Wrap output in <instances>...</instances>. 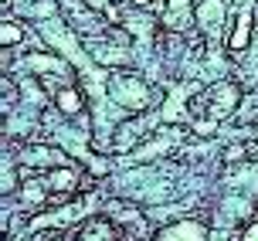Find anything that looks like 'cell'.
Segmentation results:
<instances>
[{
    "label": "cell",
    "instance_id": "cell-1",
    "mask_svg": "<svg viewBox=\"0 0 258 241\" xmlns=\"http://www.w3.org/2000/svg\"><path fill=\"white\" fill-rule=\"evenodd\" d=\"M109 95H112V102H116L119 109H126V112H146L156 102L153 85L143 82L140 75H133V72H112V75H109Z\"/></svg>",
    "mask_w": 258,
    "mask_h": 241
},
{
    "label": "cell",
    "instance_id": "cell-2",
    "mask_svg": "<svg viewBox=\"0 0 258 241\" xmlns=\"http://www.w3.org/2000/svg\"><path fill=\"white\" fill-rule=\"evenodd\" d=\"M190 105H194V112H207L211 119L221 123V119H228L231 112H238V105H241V85L231 82V78H221L204 95H197Z\"/></svg>",
    "mask_w": 258,
    "mask_h": 241
},
{
    "label": "cell",
    "instance_id": "cell-3",
    "mask_svg": "<svg viewBox=\"0 0 258 241\" xmlns=\"http://www.w3.org/2000/svg\"><path fill=\"white\" fill-rule=\"evenodd\" d=\"M251 38H255V11H251V4H245V7L238 11V17H234L231 34L224 38V44H228L231 54H245V51L251 48Z\"/></svg>",
    "mask_w": 258,
    "mask_h": 241
},
{
    "label": "cell",
    "instance_id": "cell-4",
    "mask_svg": "<svg viewBox=\"0 0 258 241\" xmlns=\"http://www.w3.org/2000/svg\"><path fill=\"white\" fill-rule=\"evenodd\" d=\"M207 238H211V231L204 221H173L153 234V241H207Z\"/></svg>",
    "mask_w": 258,
    "mask_h": 241
},
{
    "label": "cell",
    "instance_id": "cell-5",
    "mask_svg": "<svg viewBox=\"0 0 258 241\" xmlns=\"http://www.w3.org/2000/svg\"><path fill=\"white\" fill-rule=\"evenodd\" d=\"M194 14H197V27L204 34H218L228 7H224V0H194Z\"/></svg>",
    "mask_w": 258,
    "mask_h": 241
},
{
    "label": "cell",
    "instance_id": "cell-6",
    "mask_svg": "<svg viewBox=\"0 0 258 241\" xmlns=\"http://www.w3.org/2000/svg\"><path fill=\"white\" fill-rule=\"evenodd\" d=\"M21 163L24 166H38V170H54V166H64L72 163L61 150H54V146H27L21 153Z\"/></svg>",
    "mask_w": 258,
    "mask_h": 241
},
{
    "label": "cell",
    "instance_id": "cell-7",
    "mask_svg": "<svg viewBox=\"0 0 258 241\" xmlns=\"http://www.w3.org/2000/svg\"><path fill=\"white\" fill-rule=\"evenodd\" d=\"M27 68L38 72V75H64V78H68V72H72L64 58L48 54V51H34V54H27Z\"/></svg>",
    "mask_w": 258,
    "mask_h": 241
},
{
    "label": "cell",
    "instance_id": "cell-8",
    "mask_svg": "<svg viewBox=\"0 0 258 241\" xmlns=\"http://www.w3.org/2000/svg\"><path fill=\"white\" fill-rule=\"evenodd\" d=\"M44 184H48V191H51V194H75L78 191V170L72 163L54 166V170H48Z\"/></svg>",
    "mask_w": 258,
    "mask_h": 241
},
{
    "label": "cell",
    "instance_id": "cell-9",
    "mask_svg": "<svg viewBox=\"0 0 258 241\" xmlns=\"http://www.w3.org/2000/svg\"><path fill=\"white\" fill-rule=\"evenodd\" d=\"M75 241H119V231L109 217H92L82 224V231L75 234Z\"/></svg>",
    "mask_w": 258,
    "mask_h": 241
},
{
    "label": "cell",
    "instance_id": "cell-10",
    "mask_svg": "<svg viewBox=\"0 0 258 241\" xmlns=\"http://www.w3.org/2000/svg\"><path fill=\"white\" fill-rule=\"evenodd\" d=\"M54 105H58V112L68 115V119H75V115L85 112V99H82V92L75 85H61V89L54 92Z\"/></svg>",
    "mask_w": 258,
    "mask_h": 241
},
{
    "label": "cell",
    "instance_id": "cell-11",
    "mask_svg": "<svg viewBox=\"0 0 258 241\" xmlns=\"http://www.w3.org/2000/svg\"><path fill=\"white\" fill-rule=\"evenodd\" d=\"M163 24L173 27V31H187V24H190V11H187V0H170L167 14H163Z\"/></svg>",
    "mask_w": 258,
    "mask_h": 241
},
{
    "label": "cell",
    "instance_id": "cell-12",
    "mask_svg": "<svg viewBox=\"0 0 258 241\" xmlns=\"http://www.w3.org/2000/svg\"><path fill=\"white\" fill-rule=\"evenodd\" d=\"M44 194H48V184H41V180H24L21 184V197H24L27 207H34V204H44Z\"/></svg>",
    "mask_w": 258,
    "mask_h": 241
},
{
    "label": "cell",
    "instance_id": "cell-13",
    "mask_svg": "<svg viewBox=\"0 0 258 241\" xmlns=\"http://www.w3.org/2000/svg\"><path fill=\"white\" fill-rule=\"evenodd\" d=\"M24 41V27L17 24V21H4L0 24V44L4 48H14V44H21Z\"/></svg>",
    "mask_w": 258,
    "mask_h": 241
},
{
    "label": "cell",
    "instance_id": "cell-14",
    "mask_svg": "<svg viewBox=\"0 0 258 241\" xmlns=\"http://www.w3.org/2000/svg\"><path fill=\"white\" fill-rule=\"evenodd\" d=\"M248 150H251L248 143H231V146L224 150V163H241V160L248 156Z\"/></svg>",
    "mask_w": 258,
    "mask_h": 241
},
{
    "label": "cell",
    "instance_id": "cell-15",
    "mask_svg": "<svg viewBox=\"0 0 258 241\" xmlns=\"http://www.w3.org/2000/svg\"><path fill=\"white\" fill-rule=\"evenodd\" d=\"M85 166H89L95 177H105V173H109V163H105L102 156H85Z\"/></svg>",
    "mask_w": 258,
    "mask_h": 241
},
{
    "label": "cell",
    "instance_id": "cell-16",
    "mask_svg": "<svg viewBox=\"0 0 258 241\" xmlns=\"http://www.w3.org/2000/svg\"><path fill=\"white\" fill-rule=\"evenodd\" d=\"M241 241H258V221H251L245 228V234H241Z\"/></svg>",
    "mask_w": 258,
    "mask_h": 241
},
{
    "label": "cell",
    "instance_id": "cell-17",
    "mask_svg": "<svg viewBox=\"0 0 258 241\" xmlns=\"http://www.w3.org/2000/svg\"><path fill=\"white\" fill-rule=\"evenodd\" d=\"M129 4H133V7H150L153 0H129Z\"/></svg>",
    "mask_w": 258,
    "mask_h": 241
},
{
    "label": "cell",
    "instance_id": "cell-18",
    "mask_svg": "<svg viewBox=\"0 0 258 241\" xmlns=\"http://www.w3.org/2000/svg\"><path fill=\"white\" fill-rule=\"evenodd\" d=\"M51 241H75V238H64V234H54Z\"/></svg>",
    "mask_w": 258,
    "mask_h": 241
},
{
    "label": "cell",
    "instance_id": "cell-19",
    "mask_svg": "<svg viewBox=\"0 0 258 241\" xmlns=\"http://www.w3.org/2000/svg\"><path fill=\"white\" fill-rule=\"evenodd\" d=\"M231 4H241V7H245V4H251V0H231Z\"/></svg>",
    "mask_w": 258,
    "mask_h": 241
}]
</instances>
